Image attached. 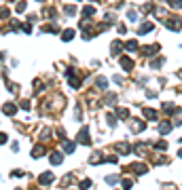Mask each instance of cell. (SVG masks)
Here are the masks:
<instances>
[{"label":"cell","mask_w":182,"mask_h":190,"mask_svg":"<svg viewBox=\"0 0 182 190\" xmlns=\"http://www.w3.org/2000/svg\"><path fill=\"white\" fill-rule=\"evenodd\" d=\"M78 142H81V144H89V133L85 131V129L78 133Z\"/></svg>","instance_id":"1"},{"label":"cell","mask_w":182,"mask_h":190,"mask_svg":"<svg viewBox=\"0 0 182 190\" xmlns=\"http://www.w3.org/2000/svg\"><path fill=\"white\" fill-rule=\"evenodd\" d=\"M2 110H4V114H15V110H17V108H15L13 104H4Z\"/></svg>","instance_id":"2"},{"label":"cell","mask_w":182,"mask_h":190,"mask_svg":"<svg viewBox=\"0 0 182 190\" xmlns=\"http://www.w3.org/2000/svg\"><path fill=\"white\" fill-rule=\"evenodd\" d=\"M51 163H53V165H60V163H62V154H60V152H53V154H51Z\"/></svg>","instance_id":"3"},{"label":"cell","mask_w":182,"mask_h":190,"mask_svg":"<svg viewBox=\"0 0 182 190\" xmlns=\"http://www.w3.org/2000/svg\"><path fill=\"white\" fill-rule=\"evenodd\" d=\"M121 63H123V68H127V70L133 68V61H131L129 57H121Z\"/></svg>","instance_id":"4"},{"label":"cell","mask_w":182,"mask_h":190,"mask_svg":"<svg viewBox=\"0 0 182 190\" xmlns=\"http://www.w3.org/2000/svg\"><path fill=\"white\" fill-rule=\"evenodd\" d=\"M53 182V173H45V175H40V184H49Z\"/></svg>","instance_id":"5"},{"label":"cell","mask_w":182,"mask_h":190,"mask_svg":"<svg viewBox=\"0 0 182 190\" xmlns=\"http://www.w3.org/2000/svg\"><path fill=\"white\" fill-rule=\"evenodd\" d=\"M169 129H172V125H169V123H161V125H159V131H161V133H167Z\"/></svg>","instance_id":"6"},{"label":"cell","mask_w":182,"mask_h":190,"mask_svg":"<svg viewBox=\"0 0 182 190\" xmlns=\"http://www.w3.org/2000/svg\"><path fill=\"white\" fill-rule=\"evenodd\" d=\"M40 154H42V146H36V148L32 150V156H34V159H38Z\"/></svg>","instance_id":"7"},{"label":"cell","mask_w":182,"mask_h":190,"mask_svg":"<svg viewBox=\"0 0 182 190\" xmlns=\"http://www.w3.org/2000/svg\"><path fill=\"white\" fill-rule=\"evenodd\" d=\"M72 36H74V30H66V32H64V36H62V38H64V40H70Z\"/></svg>","instance_id":"8"},{"label":"cell","mask_w":182,"mask_h":190,"mask_svg":"<svg viewBox=\"0 0 182 190\" xmlns=\"http://www.w3.org/2000/svg\"><path fill=\"white\" fill-rule=\"evenodd\" d=\"M98 87L100 89H106V87H108V80L106 78H98Z\"/></svg>","instance_id":"9"},{"label":"cell","mask_w":182,"mask_h":190,"mask_svg":"<svg viewBox=\"0 0 182 190\" xmlns=\"http://www.w3.org/2000/svg\"><path fill=\"white\" fill-rule=\"evenodd\" d=\"M144 114H146V118H157L155 110H151V108H146V110H144Z\"/></svg>","instance_id":"10"},{"label":"cell","mask_w":182,"mask_h":190,"mask_svg":"<svg viewBox=\"0 0 182 190\" xmlns=\"http://www.w3.org/2000/svg\"><path fill=\"white\" fill-rule=\"evenodd\" d=\"M64 150H66V152H74V144L72 142H66V144H64Z\"/></svg>","instance_id":"11"},{"label":"cell","mask_w":182,"mask_h":190,"mask_svg":"<svg viewBox=\"0 0 182 190\" xmlns=\"http://www.w3.org/2000/svg\"><path fill=\"white\" fill-rule=\"evenodd\" d=\"M136 49H138V42H136V40L127 42V51H136Z\"/></svg>","instance_id":"12"},{"label":"cell","mask_w":182,"mask_h":190,"mask_svg":"<svg viewBox=\"0 0 182 190\" xmlns=\"http://www.w3.org/2000/svg\"><path fill=\"white\" fill-rule=\"evenodd\" d=\"M169 4H172L174 9H182V0H169Z\"/></svg>","instance_id":"13"},{"label":"cell","mask_w":182,"mask_h":190,"mask_svg":"<svg viewBox=\"0 0 182 190\" xmlns=\"http://www.w3.org/2000/svg\"><path fill=\"white\" fill-rule=\"evenodd\" d=\"M151 28H153V23H144L142 28H140V34H144V32H148Z\"/></svg>","instance_id":"14"},{"label":"cell","mask_w":182,"mask_h":190,"mask_svg":"<svg viewBox=\"0 0 182 190\" xmlns=\"http://www.w3.org/2000/svg\"><path fill=\"white\" fill-rule=\"evenodd\" d=\"M83 13H85V15H93V7H85Z\"/></svg>","instance_id":"15"},{"label":"cell","mask_w":182,"mask_h":190,"mask_svg":"<svg viewBox=\"0 0 182 190\" xmlns=\"http://www.w3.org/2000/svg\"><path fill=\"white\" fill-rule=\"evenodd\" d=\"M0 17H9V11L7 9H0Z\"/></svg>","instance_id":"16"},{"label":"cell","mask_w":182,"mask_h":190,"mask_svg":"<svg viewBox=\"0 0 182 190\" xmlns=\"http://www.w3.org/2000/svg\"><path fill=\"white\" fill-rule=\"evenodd\" d=\"M89 186H91V182H89V180H85V182L81 184V188H89Z\"/></svg>","instance_id":"17"},{"label":"cell","mask_w":182,"mask_h":190,"mask_svg":"<svg viewBox=\"0 0 182 190\" xmlns=\"http://www.w3.org/2000/svg\"><path fill=\"white\" fill-rule=\"evenodd\" d=\"M4 142H7V135H4V133H0V144H4Z\"/></svg>","instance_id":"18"},{"label":"cell","mask_w":182,"mask_h":190,"mask_svg":"<svg viewBox=\"0 0 182 190\" xmlns=\"http://www.w3.org/2000/svg\"><path fill=\"white\" fill-rule=\"evenodd\" d=\"M180 156H182V150H180Z\"/></svg>","instance_id":"19"}]
</instances>
